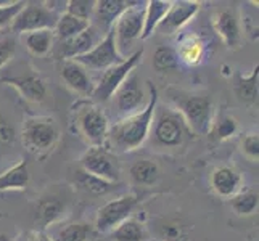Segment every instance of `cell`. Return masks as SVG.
<instances>
[{
    "mask_svg": "<svg viewBox=\"0 0 259 241\" xmlns=\"http://www.w3.org/2000/svg\"><path fill=\"white\" fill-rule=\"evenodd\" d=\"M150 98L148 105L137 114L127 116V118L118 119L113 126H110L106 147L111 153H129L140 148L148 140L151 119H153L155 106L158 103V88L153 82L148 80Z\"/></svg>",
    "mask_w": 259,
    "mask_h": 241,
    "instance_id": "6da1fadb",
    "label": "cell"
},
{
    "mask_svg": "<svg viewBox=\"0 0 259 241\" xmlns=\"http://www.w3.org/2000/svg\"><path fill=\"white\" fill-rule=\"evenodd\" d=\"M193 137L187 122L176 108L156 103L153 119L150 126V147L158 150H177Z\"/></svg>",
    "mask_w": 259,
    "mask_h": 241,
    "instance_id": "7a4b0ae2",
    "label": "cell"
},
{
    "mask_svg": "<svg viewBox=\"0 0 259 241\" xmlns=\"http://www.w3.org/2000/svg\"><path fill=\"white\" fill-rule=\"evenodd\" d=\"M73 124L91 147H106L110 132V121L105 111L92 102H77L73 106Z\"/></svg>",
    "mask_w": 259,
    "mask_h": 241,
    "instance_id": "3957f363",
    "label": "cell"
},
{
    "mask_svg": "<svg viewBox=\"0 0 259 241\" xmlns=\"http://www.w3.org/2000/svg\"><path fill=\"white\" fill-rule=\"evenodd\" d=\"M169 97L193 135H204L209 132L212 124V102L209 97L184 92H171Z\"/></svg>",
    "mask_w": 259,
    "mask_h": 241,
    "instance_id": "277c9868",
    "label": "cell"
},
{
    "mask_svg": "<svg viewBox=\"0 0 259 241\" xmlns=\"http://www.w3.org/2000/svg\"><path fill=\"white\" fill-rule=\"evenodd\" d=\"M60 140L58 124L49 116L26 118L21 129V141L32 155H47L55 150Z\"/></svg>",
    "mask_w": 259,
    "mask_h": 241,
    "instance_id": "5b68a950",
    "label": "cell"
},
{
    "mask_svg": "<svg viewBox=\"0 0 259 241\" xmlns=\"http://www.w3.org/2000/svg\"><path fill=\"white\" fill-rule=\"evenodd\" d=\"M145 5L147 2H129L126 8L113 26L116 49L124 58H127V49L132 42L142 39L144 32V21H145Z\"/></svg>",
    "mask_w": 259,
    "mask_h": 241,
    "instance_id": "8992f818",
    "label": "cell"
},
{
    "mask_svg": "<svg viewBox=\"0 0 259 241\" xmlns=\"http://www.w3.org/2000/svg\"><path fill=\"white\" fill-rule=\"evenodd\" d=\"M142 57H144V49L136 50L132 55H129L124 60L122 63L105 69L100 79H98V82L95 84L94 93L91 97L92 100L95 103H108L111 100V97L114 95V92L119 88V85L126 80V77L142 61Z\"/></svg>",
    "mask_w": 259,
    "mask_h": 241,
    "instance_id": "52a82bcc",
    "label": "cell"
},
{
    "mask_svg": "<svg viewBox=\"0 0 259 241\" xmlns=\"http://www.w3.org/2000/svg\"><path fill=\"white\" fill-rule=\"evenodd\" d=\"M58 18L60 15L53 13L46 2H26L23 10L13 18L10 29L13 34H28L44 29L53 31Z\"/></svg>",
    "mask_w": 259,
    "mask_h": 241,
    "instance_id": "ba28073f",
    "label": "cell"
},
{
    "mask_svg": "<svg viewBox=\"0 0 259 241\" xmlns=\"http://www.w3.org/2000/svg\"><path fill=\"white\" fill-rule=\"evenodd\" d=\"M148 98L144 92V88L140 85V79L137 76L136 71L126 77V80L119 85L118 90L114 92L111 97L113 105L118 114L122 118H127V116L137 114L148 105Z\"/></svg>",
    "mask_w": 259,
    "mask_h": 241,
    "instance_id": "9c48e42d",
    "label": "cell"
},
{
    "mask_svg": "<svg viewBox=\"0 0 259 241\" xmlns=\"http://www.w3.org/2000/svg\"><path fill=\"white\" fill-rule=\"evenodd\" d=\"M81 169L106 182L119 180V166L114 155L106 147H91L81 158Z\"/></svg>",
    "mask_w": 259,
    "mask_h": 241,
    "instance_id": "30bf717a",
    "label": "cell"
},
{
    "mask_svg": "<svg viewBox=\"0 0 259 241\" xmlns=\"http://www.w3.org/2000/svg\"><path fill=\"white\" fill-rule=\"evenodd\" d=\"M137 196L134 195H126L121 196L118 200H113L106 203L105 206L98 209L97 219H95V228L100 233H110L124 220L131 219V214L134 208L137 206Z\"/></svg>",
    "mask_w": 259,
    "mask_h": 241,
    "instance_id": "8fae6325",
    "label": "cell"
},
{
    "mask_svg": "<svg viewBox=\"0 0 259 241\" xmlns=\"http://www.w3.org/2000/svg\"><path fill=\"white\" fill-rule=\"evenodd\" d=\"M126 60L121 53L116 49V42H114V32L113 28L111 31L105 35V37L97 43V45L85 53L82 57L74 58L76 63H79L84 68H91V69H108L114 65H119Z\"/></svg>",
    "mask_w": 259,
    "mask_h": 241,
    "instance_id": "7c38bea8",
    "label": "cell"
},
{
    "mask_svg": "<svg viewBox=\"0 0 259 241\" xmlns=\"http://www.w3.org/2000/svg\"><path fill=\"white\" fill-rule=\"evenodd\" d=\"M200 4L198 2H189V0H181V2H171L167 13L158 24L155 32L171 35L176 34L179 29H182L184 26L189 23L192 18L198 13Z\"/></svg>",
    "mask_w": 259,
    "mask_h": 241,
    "instance_id": "4fadbf2b",
    "label": "cell"
},
{
    "mask_svg": "<svg viewBox=\"0 0 259 241\" xmlns=\"http://www.w3.org/2000/svg\"><path fill=\"white\" fill-rule=\"evenodd\" d=\"M60 74H61V79L65 80V84L73 92H76L81 97H89V98L92 97L95 84L91 79V76L87 74L84 66L76 63L74 60H65L63 63H61Z\"/></svg>",
    "mask_w": 259,
    "mask_h": 241,
    "instance_id": "5bb4252c",
    "label": "cell"
},
{
    "mask_svg": "<svg viewBox=\"0 0 259 241\" xmlns=\"http://www.w3.org/2000/svg\"><path fill=\"white\" fill-rule=\"evenodd\" d=\"M4 84L15 87L24 100L32 103H42L47 97V85L39 74H23L16 77H4Z\"/></svg>",
    "mask_w": 259,
    "mask_h": 241,
    "instance_id": "9a60e30c",
    "label": "cell"
},
{
    "mask_svg": "<svg viewBox=\"0 0 259 241\" xmlns=\"http://www.w3.org/2000/svg\"><path fill=\"white\" fill-rule=\"evenodd\" d=\"M127 7L129 2H124V0H98L94 7L92 18L95 20V24L92 26L98 32L103 31V34L106 35L111 31L116 20L126 12Z\"/></svg>",
    "mask_w": 259,
    "mask_h": 241,
    "instance_id": "2e32d148",
    "label": "cell"
},
{
    "mask_svg": "<svg viewBox=\"0 0 259 241\" xmlns=\"http://www.w3.org/2000/svg\"><path fill=\"white\" fill-rule=\"evenodd\" d=\"M240 185H242V175L230 166H221L214 169L211 174V186L222 198H232L238 193Z\"/></svg>",
    "mask_w": 259,
    "mask_h": 241,
    "instance_id": "e0dca14e",
    "label": "cell"
},
{
    "mask_svg": "<svg viewBox=\"0 0 259 241\" xmlns=\"http://www.w3.org/2000/svg\"><path fill=\"white\" fill-rule=\"evenodd\" d=\"M98 42H100L98 40V31L91 23V26L85 31L61 43V55L66 60H74L77 57H82L85 53H89Z\"/></svg>",
    "mask_w": 259,
    "mask_h": 241,
    "instance_id": "ac0fdd59",
    "label": "cell"
},
{
    "mask_svg": "<svg viewBox=\"0 0 259 241\" xmlns=\"http://www.w3.org/2000/svg\"><path fill=\"white\" fill-rule=\"evenodd\" d=\"M214 29L221 35V39L229 49H238L240 42H242V32H240V26L237 16L229 10H221L212 20Z\"/></svg>",
    "mask_w": 259,
    "mask_h": 241,
    "instance_id": "d6986e66",
    "label": "cell"
},
{
    "mask_svg": "<svg viewBox=\"0 0 259 241\" xmlns=\"http://www.w3.org/2000/svg\"><path fill=\"white\" fill-rule=\"evenodd\" d=\"M66 212V204L65 201L60 198V196L50 195V196H44L39 200L37 208H35V216L37 220L44 227H49L55 222L61 220Z\"/></svg>",
    "mask_w": 259,
    "mask_h": 241,
    "instance_id": "ffe728a7",
    "label": "cell"
},
{
    "mask_svg": "<svg viewBox=\"0 0 259 241\" xmlns=\"http://www.w3.org/2000/svg\"><path fill=\"white\" fill-rule=\"evenodd\" d=\"M29 185V166L28 161L21 159L13 167L0 174V193L10 190H24Z\"/></svg>",
    "mask_w": 259,
    "mask_h": 241,
    "instance_id": "44dd1931",
    "label": "cell"
},
{
    "mask_svg": "<svg viewBox=\"0 0 259 241\" xmlns=\"http://www.w3.org/2000/svg\"><path fill=\"white\" fill-rule=\"evenodd\" d=\"M171 2L169 0H150L145 5V21H144V32H142V39H148L161 23L164 15L167 13Z\"/></svg>",
    "mask_w": 259,
    "mask_h": 241,
    "instance_id": "7402d4cb",
    "label": "cell"
},
{
    "mask_svg": "<svg viewBox=\"0 0 259 241\" xmlns=\"http://www.w3.org/2000/svg\"><path fill=\"white\" fill-rule=\"evenodd\" d=\"M131 180L139 186L153 185L159 177V167L150 159H139L129 169Z\"/></svg>",
    "mask_w": 259,
    "mask_h": 241,
    "instance_id": "603a6c76",
    "label": "cell"
},
{
    "mask_svg": "<svg viewBox=\"0 0 259 241\" xmlns=\"http://www.w3.org/2000/svg\"><path fill=\"white\" fill-rule=\"evenodd\" d=\"M89 26H91V21L79 20V18L65 12V13L60 15L55 29H53V34H55L61 42H65V40L76 37L77 34L85 31Z\"/></svg>",
    "mask_w": 259,
    "mask_h": 241,
    "instance_id": "cb8c5ba5",
    "label": "cell"
},
{
    "mask_svg": "<svg viewBox=\"0 0 259 241\" xmlns=\"http://www.w3.org/2000/svg\"><path fill=\"white\" fill-rule=\"evenodd\" d=\"M53 39H55V34H53V31H50V29L23 34V40H24L26 49L35 57L47 55L53 47Z\"/></svg>",
    "mask_w": 259,
    "mask_h": 241,
    "instance_id": "d4e9b609",
    "label": "cell"
},
{
    "mask_svg": "<svg viewBox=\"0 0 259 241\" xmlns=\"http://www.w3.org/2000/svg\"><path fill=\"white\" fill-rule=\"evenodd\" d=\"M113 241H145L147 233L144 225L136 219H127L119 224L114 230H111Z\"/></svg>",
    "mask_w": 259,
    "mask_h": 241,
    "instance_id": "484cf974",
    "label": "cell"
},
{
    "mask_svg": "<svg viewBox=\"0 0 259 241\" xmlns=\"http://www.w3.org/2000/svg\"><path fill=\"white\" fill-rule=\"evenodd\" d=\"M176 52H177L179 61H184V63L189 65V66H195L201 61L203 43L198 37L189 35V37H185L181 42V45H179V49Z\"/></svg>",
    "mask_w": 259,
    "mask_h": 241,
    "instance_id": "4316f807",
    "label": "cell"
},
{
    "mask_svg": "<svg viewBox=\"0 0 259 241\" xmlns=\"http://www.w3.org/2000/svg\"><path fill=\"white\" fill-rule=\"evenodd\" d=\"M259 68L256 66L253 73L249 76H242L237 77L235 82V93L242 102L245 103H254L257 100V74Z\"/></svg>",
    "mask_w": 259,
    "mask_h": 241,
    "instance_id": "83f0119b",
    "label": "cell"
},
{
    "mask_svg": "<svg viewBox=\"0 0 259 241\" xmlns=\"http://www.w3.org/2000/svg\"><path fill=\"white\" fill-rule=\"evenodd\" d=\"M156 235L161 241H189L185 227L176 219H159L156 222Z\"/></svg>",
    "mask_w": 259,
    "mask_h": 241,
    "instance_id": "f1b7e54d",
    "label": "cell"
},
{
    "mask_svg": "<svg viewBox=\"0 0 259 241\" xmlns=\"http://www.w3.org/2000/svg\"><path fill=\"white\" fill-rule=\"evenodd\" d=\"M259 204V196L256 190H245L238 191L230 198V206L238 216H251L256 212Z\"/></svg>",
    "mask_w": 259,
    "mask_h": 241,
    "instance_id": "f546056e",
    "label": "cell"
},
{
    "mask_svg": "<svg viewBox=\"0 0 259 241\" xmlns=\"http://www.w3.org/2000/svg\"><path fill=\"white\" fill-rule=\"evenodd\" d=\"M76 182L82 186V188L92 195H106L114 188V183L106 182L100 177H95L92 174L84 172L82 169L76 171Z\"/></svg>",
    "mask_w": 259,
    "mask_h": 241,
    "instance_id": "4dcf8cb0",
    "label": "cell"
},
{
    "mask_svg": "<svg viewBox=\"0 0 259 241\" xmlns=\"http://www.w3.org/2000/svg\"><path fill=\"white\" fill-rule=\"evenodd\" d=\"M92 231V225L84 224V222H76V224H69L65 228H61L55 241H87Z\"/></svg>",
    "mask_w": 259,
    "mask_h": 241,
    "instance_id": "1f68e13d",
    "label": "cell"
},
{
    "mask_svg": "<svg viewBox=\"0 0 259 241\" xmlns=\"http://www.w3.org/2000/svg\"><path fill=\"white\" fill-rule=\"evenodd\" d=\"M153 66L158 73H166V71L176 69L179 66L177 52L171 47H159L153 55Z\"/></svg>",
    "mask_w": 259,
    "mask_h": 241,
    "instance_id": "d6a6232c",
    "label": "cell"
},
{
    "mask_svg": "<svg viewBox=\"0 0 259 241\" xmlns=\"http://www.w3.org/2000/svg\"><path fill=\"white\" fill-rule=\"evenodd\" d=\"M237 132V121L230 116H219L216 122L211 124L209 135L216 140H226Z\"/></svg>",
    "mask_w": 259,
    "mask_h": 241,
    "instance_id": "836d02e7",
    "label": "cell"
},
{
    "mask_svg": "<svg viewBox=\"0 0 259 241\" xmlns=\"http://www.w3.org/2000/svg\"><path fill=\"white\" fill-rule=\"evenodd\" d=\"M94 0H69V2H66V13L79 18V20L91 21L94 15Z\"/></svg>",
    "mask_w": 259,
    "mask_h": 241,
    "instance_id": "e575fe53",
    "label": "cell"
},
{
    "mask_svg": "<svg viewBox=\"0 0 259 241\" xmlns=\"http://www.w3.org/2000/svg\"><path fill=\"white\" fill-rule=\"evenodd\" d=\"M26 2H0V29L10 26L13 18L23 10Z\"/></svg>",
    "mask_w": 259,
    "mask_h": 241,
    "instance_id": "d590c367",
    "label": "cell"
},
{
    "mask_svg": "<svg viewBox=\"0 0 259 241\" xmlns=\"http://www.w3.org/2000/svg\"><path fill=\"white\" fill-rule=\"evenodd\" d=\"M16 42L13 37H0V68H4L15 55Z\"/></svg>",
    "mask_w": 259,
    "mask_h": 241,
    "instance_id": "8d00e7d4",
    "label": "cell"
},
{
    "mask_svg": "<svg viewBox=\"0 0 259 241\" xmlns=\"http://www.w3.org/2000/svg\"><path fill=\"white\" fill-rule=\"evenodd\" d=\"M242 150L251 161H257V158H259V135L257 133H248L242 141Z\"/></svg>",
    "mask_w": 259,
    "mask_h": 241,
    "instance_id": "74e56055",
    "label": "cell"
},
{
    "mask_svg": "<svg viewBox=\"0 0 259 241\" xmlns=\"http://www.w3.org/2000/svg\"><path fill=\"white\" fill-rule=\"evenodd\" d=\"M16 141V130L10 122L0 118V147H12Z\"/></svg>",
    "mask_w": 259,
    "mask_h": 241,
    "instance_id": "f35d334b",
    "label": "cell"
},
{
    "mask_svg": "<svg viewBox=\"0 0 259 241\" xmlns=\"http://www.w3.org/2000/svg\"><path fill=\"white\" fill-rule=\"evenodd\" d=\"M28 241H55V239H52L50 236H47L46 233H32L31 238Z\"/></svg>",
    "mask_w": 259,
    "mask_h": 241,
    "instance_id": "ab89813d",
    "label": "cell"
},
{
    "mask_svg": "<svg viewBox=\"0 0 259 241\" xmlns=\"http://www.w3.org/2000/svg\"><path fill=\"white\" fill-rule=\"evenodd\" d=\"M0 241H12V239H10V236H8V235L0 233Z\"/></svg>",
    "mask_w": 259,
    "mask_h": 241,
    "instance_id": "60d3db41",
    "label": "cell"
}]
</instances>
